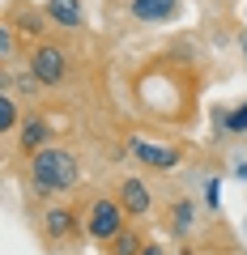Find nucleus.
I'll return each instance as SVG.
<instances>
[{"label":"nucleus","instance_id":"f257e3e1","mask_svg":"<svg viewBox=\"0 0 247 255\" xmlns=\"http://www.w3.org/2000/svg\"><path fill=\"white\" fill-rule=\"evenodd\" d=\"M77 179H81V166H77V157L68 149L47 145L38 153H30V187H34V196H64V191L77 187Z\"/></svg>","mask_w":247,"mask_h":255},{"label":"nucleus","instance_id":"f03ea898","mask_svg":"<svg viewBox=\"0 0 247 255\" xmlns=\"http://www.w3.org/2000/svg\"><path fill=\"white\" fill-rule=\"evenodd\" d=\"M124 217H128V213L119 209V200L98 196V200H90V213H85V234H90L94 243H111V238L124 230Z\"/></svg>","mask_w":247,"mask_h":255},{"label":"nucleus","instance_id":"7ed1b4c3","mask_svg":"<svg viewBox=\"0 0 247 255\" xmlns=\"http://www.w3.org/2000/svg\"><path fill=\"white\" fill-rule=\"evenodd\" d=\"M30 73L38 77V85H60L64 73H68V55L60 51V47L43 43V47H34V55H30Z\"/></svg>","mask_w":247,"mask_h":255},{"label":"nucleus","instance_id":"20e7f679","mask_svg":"<svg viewBox=\"0 0 247 255\" xmlns=\"http://www.w3.org/2000/svg\"><path fill=\"white\" fill-rule=\"evenodd\" d=\"M128 153L137 157L141 166H149V170H175V162H179V153H175L171 145H149V140H141V136L128 140Z\"/></svg>","mask_w":247,"mask_h":255},{"label":"nucleus","instance_id":"39448f33","mask_svg":"<svg viewBox=\"0 0 247 255\" xmlns=\"http://www.w3.org/2000/svg\"><path fill=\"white\" fill-rule=\"evenodd\" d=\"M115 196H119V209L128 213V217H145V213L154 209V196H149V187L141 179H119Z\"/></svg>","mask_w":247,"mask_h":255},{"label":"nucleus","instance_id":"423d86ee","mask_svg":"<svg viewBox=\"0 0 247 255\" xmlns=\"http://www.w3.org/2000/svg\"><path fill=\"white\" fill-rule=\"evenodd\" d=\"M192 221H196V204L188 200V196H179V200H171V209H166L162 226L171 230L175 238H188V234H192Z\"/></svg>","mask_w":247,"mask_h":255},{"label":"nucleus","instance_id":"0eeeda50","mask_svg":"<svg viewBox=\"0 0 247 255\" xmlns=\"http://www.w3.org/2000/svg\"><path fill=\"white\" fill-rule=\"evenodd\" d=\"M128 13L137 21H166V17L179 13V0H132Z\"/></svg>","mask_w":247,"mask_h":255},{"label":"nucleus","instance_id":"6e6552de","mask_svg":"<svg viewBox=\"0 0 247 255\" xmlns=\"http://www.w3.org/2000/svg\"><path fill=\"white\" fill-rule=\"evenodd\" d=\"M43 230H47V238H73L77 230H85V226H77L73 209H47V217H43Z\"/></svg>","mask_w":247,"mask_h":255},{"label":"nucleus","instance_id":"1a4fd4ad","mask_svg":"<svg viewBox=\"0 0 247 255\" xmlns=\"http://www.w3.org/2000/svg\"><path fill=\"white\" fill-rule=\"evenodd\" d=\"M145 247H149L145 230H128V226H124V230H119V234L107 243V255H141Z\"/></svg>","mask_w":247,"mask_h":255},{"label":"nucleus","instance_id":"9d476101","mask_svg":"<svg viewBox=\"0 0 247 255\" xmlns=\"http://www.w3.org/2000/svg\"><path fill=\"white\" fill-rule=\"evenodd\" d=\"M47 17H51L55 26H68V30H77V26L85 21L77 0H47Z\"/></svg>","mask_w":247,"mask_h":255},{"label":"nucleus","instance_id":"9b49d317","mask_svg":"<svg viewBox=\"0 0 247 255\" xmlns=\"http://www.w3.org/2000/svg\"><path fill=\"white\" fill-rule=\"evenodd\" d=\"M47 132H51V128L43 124V119H21V149H26V153H38V149H47L43 140H47Z\"/></svg>","mask_w":247,"mask_h":255},{"label":"nucleus","instance_id":"f8f14e48","mask_svg":"<svg viewBox=\"0 0 247 255\" xmlns=\"http://www.w3.org/2000/svg\"><path fill=\"white\" fill-rule=\"evenodd\" d=\"M0 128H4V132L21 128L17 124V102H13V94H0Z\"/></svg>","mask_w":247,"mask_h":255},{"label":"nucleus","instance_id":"ddd939ff","mask_svg":"<svg viewBox=\"0 0 247 255\" xmlns=\"http://www.w3.org/2000/svg\"><path fill=\"white\" fill-rule=\"evenodd\" d=\"M226 132H235V136H243V132H247V102H243V107H239L235 115L226 119Z\"/></svg>","mask_w":247,"mask_h":255},{"label":"nucleus","instance_id":"4468645a","mask_svg":"<svg viewBox=\"0 0 247 255\" xmlns=\"http://www.w3.org/2000/svg\"><path fill=\"white\" fill-rule=\"evenodd\" d=\"M141 255H166V251H162V247H158V243H149V247H145V251H141Z\"/></svg>","mask_w":247,"mask_h":255},{"label":"nucleus","instance_id":"2eb2a0df","mask_svg":"<svg viewBox=\"0 0 247 255\" xmlns=\"http://www.w3.org/2000/svg\"><path fill=\"white\" fill-rule=\"evenodd\" d=\"M239 51H243V60H247V34H239Z\"/></svg>","mask_w":247,"mask_h":255}]
</instances>
